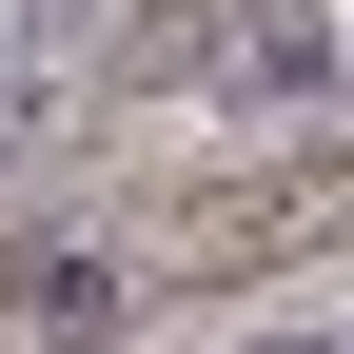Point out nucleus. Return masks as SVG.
I'll use <instances>...</instances> for the list:
<instances>
[{
    "instance_id": "nucleus-3",
    "label": "nucleus",
    "mask_w": 354,
    "mask_h": 354,
    "mask_svg": "<svg viewBox=\"0 0 354 354\" xmlns=\"http://www.w3.org/2000/svg\"><path fill=\"white\" fill-rule=\"evenodd\" d=\"M276 354H315V335H276Z\"/></svg>"
},
{
    "instance_id": "nucleus-2",
    "label": "nucleus",
    "mask_w": 354,
    "mask_h": 354,
    "mask_svg": "<svg viewBox=\"0 0 354 354\" xmlns=\"http://www.w3.org/2000/svg\"><path fill=\"white\" fill-rule=\"evenodd\" d=\"M216 79H236V99H335V39H315V20H256Z\"/></svg>"
},
{
    "instance_id": "nucleus-1",
    "label": "nucleus",
    "mask_w": 354,
    "mask_h": 354,
    "mask_svg": "<svg viewBox=\"0 0 354 354\" xmlns=\"http://www.w3.org/2000/svg\"><path fill=\"white\" fill-rule=\"evenodd\" d=\"M0 315H20V335H99V315H118V256H20Z\"/></svg>"
}]
</instances>
